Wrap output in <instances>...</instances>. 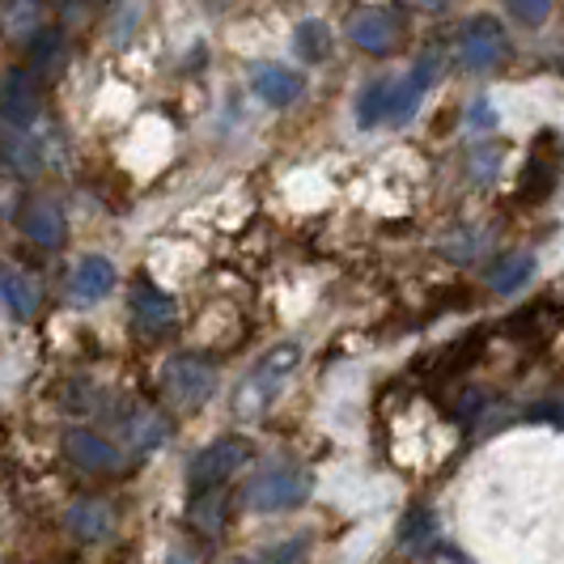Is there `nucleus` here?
<instances>
[{
    "instance_id": "nucleus-1",
    "label": "nucleus",
    "mask_w": 564,
    "mask_h": 564,
    "mask_svg": "<svg viewBox=\"0 0 564 564\" xmlns=\"http://www.w3.org/2000/svg\"><path fill=\"white\" fill-rule=\"evenodd\" d=\"M242 463H247V446H242L238 437H221V442L204 446V451L187 463V492H192V501L199 506L204 497H213Z\"/></svg>"
},
{
    "instance_id": "nucleus-2",
    "label": "nucleus",
    "mask_w": 564,
    "mask_h": 564,
    "mask_svg": "<svg viewBox=\"0 0 564 564\" xmlns=\"http://www.w3.org/2000/svg\"><path fill=\"white\" fill-rule=\"evenodd\" d=\"M297 357H302V348L297 344H281V348H272L259 366L251 369V378L242 382V395H238V412L242 416H254V412H263L276 391H281V382L297 369Z\"/></svg>"
},
{
    "instance_id": "nucleus-3",
    "label": "nucleus",
    "mask_w": 564,
    "mask_h": 564,
    "mask_svg": "<svg viewBox=\"0 0 564 564\" xmlns=\"http://www.w3.org/2000/svg\"><path fill=\"white\" fill-rule=\"evenodd\" d=\"M43 115V82L34 68H9L0 82V119L13 128H34Z\"/></svg>"
},
{
    "instance_id": "nucleus-4",
    "label": "nucleus",
    "mask_w": 564,
    "mask_h": 564,
    "mask_svg": "<svg viewBox=\"0 0 564 564\" xmlns=\"http://www.w3.org/2000/svg\"><path fill=\"white\" fill-rule=\"evenodd\" d=\"M509 52V39L501 22L497 18H471V22H463L458 30V59H463V68H471V73H484V68H492V64H501Z\"/></svg>"
},
{
    "instance_id": "nucleus-5",
    "label": "nucleus",
    "mask_w": 564,
    "mask_h": 564,
    "mask_svg": "<svg viewBox=\"0 0 564 564\" xmlns=\"http://www.w3.org/2000/svg\"><path fill=\"white\" fill-rule=\"evenodd\" d=\"M162 387H166L178 403L196 408V403H204V399L213 395L217 369L208 366L204 357H174V361H166V369H162Z\"/></svg>"
},
{
    "instance_id": "nucleus-6",
    "label": "nucleus",
    "mask_w": 564,
    "mask_h": 564,
    "mask_svg": "<svg viewBox=\"0 0 564 564\" xmlns=\"http://www.w3.org/2000/svg\"><path fill=\"white\" fill-rule=\"evenodd\" d=\"M547 144H552V132L539 137V144L531 149V162H527L522 178H518V199L522 204H543V199L556 192V183H561L564 153L561 149H547Z\"/></svg>"
},
{
    "instance_id": "nucleus-7",
    "label": "nucleus",
    "mask_w": 564,
    "mask_h": 564,
    "mask_svg": "<svg viewBox=\"0 0 564 564\" xmlns=\"http://www.w3.org/2000/svg\"><path fill=\"white\" fill-rule=\"evenodd\" d=\"M437 82V56H421L412 64L408 77H395L391 85V107H387V123H408L416 107H421L424 89Z\"/></svg>"
},
{
    "instance_id": "nucleus-8",
    "label": "nucleus",
    "mask_w": 564,
    "mask_h": 564,
    "mask_svg": "<svg viewBox=\"0 0 564 564\" xmlns=\"http://www.w3.org/2000/svg\"><path fill=\"white\" fill-rule=\"evenodd\" d=\"M128 306H132V318H137V327L141 332H149V336H162V332H170L174 327V297L170 293H162L153 281H137L132 284V297H128Z\"/></svg>"
},
{
    "instance_id": "nucleus-9",
    "label": "nucleus",
    "mask_w": 564,
    "mask_h": 564,
    "mask_svg": "<svg viewBox=\"0 0 564 564\" xmlns=\"http://www.w3.org/2000/svg\"><path fill=\"white\" fill-rule=\"evenodd\" d=\"M348 39L357 47H366L369 56H387L395 52L399 43V18L387 9H361L352 22H348Z\"/></svg>"
},
{
    "instance_id": "nucleus-10",
    "label": "nucleus",
    "mask_w": 564,
    "mask_h": 564,
    "mask_svg": "<svg viewBox=\"0 0 564 564\" xmlns=\"http://www.w3.org/2000/svg\"><path fill=\"white\" fill-rule=\"evenodd\" d=\"M302 488H306V480H302L293 467L276 463V467H268V471L254 476L247 497H251L254 509H281V506H293V501L302 497Z\"/></svg>"
},
{
    "instance_id": "nucleus-11",
    "label": "nucleus",
    "mask_w": 564,
    "mask_h": 564,
    "mask_svg": "<svg viewBox=\"0 0 564 564\" xmlns=\"http://www.w3.org/2000/svg\"><path fill=\"white\" fill-rule=\"evenodd\" d=\"M47 30V4L43 0H0V34L13 43H34Z\"/></svg>"
},
{
    "instance_id": "nucleus-12",
    "label": "nucleus",
    "mask_w": 564,
    "mask_h": 564,
    "mask_svg": "<svg viewBox=\"0 0 564 564\" xmlns=\"http://www.w3.org/2000/svg\"><path fill=\"white\" fill-rule=\"evenodd\" d=\"M251 89L268 107L284 111V107H293V102L302 98V77H297L293 68H284V64H254Z\"/></svg>"
},
{
    "instance_id": "nucleus-13",
    "label": "nucleus",
    "mask_w": 564,
    "mask_h": 564,
    "mask_svg": "<svg viewBox=\"0 0 564 564\" xmlns=\"http://www.w3.org/2000/svg\"><path fill=\"white\" fill-rule=\"evenodd\" d=\"M22 234L43 251L64 247V213H59L56 199H30L22 208Z\"/></svg>"
},
{
    "instance_id": "nucleus-14",
    "label": "nucleus",
    "mask_w": 564,
    "mask_h": 564,
    "mask_svg": "<svg viewBox=\"0 0 564 564\" xmlns=\"http://www.w3.org/2000/svg\"><path fill=\"white\" fill-rule=\"evenodd\" d=\"M64 451H68V458H73L77 467H85V471H115V467L123 463V454L115 451L107 437L89 433V429H68Z\"/></svg>"
},
{
    "instance_id": "nucleus-15",
    "label": "nucleus",
    "mask_w": 564,
    "mask_h": 564,
    "mask_svg": "<svg viewBox=\"0 0 564 564\" xmlns=\"http://www.w3.org/2000/svg\"><path fill=\"white\" fill-rule=\"evenodd\" d=\"M115 289V263L102 259V254H85L82 263L73 268V281H68V293L89 306V302H102L107 293Z\"/></svg>"
},
{
    "instance_id": "nucleus-16",
    "label": "nucleus",
    "mask_w": 564,
    "mask_h": 564,
    "mask_svg": "<svg viewBox=\"0 0 564 564\" xmlns=\"http://www.w3.org/2000/svg\"><path fill=\"white\" fill-rule=\"evenodd\" d=\"M0 162L13 166L18 174H39L43 170V153H39V144H34L26 128H13V123L0 119Z\"/></svg>"
},
{
    "instance_id": "nucleus-17",
    "label": "nucleus",
    "mask_w": 564,
    "mask_h": 564,
    "mask_svg": "<svg viewBox=\"0 0 564 564\" xmlns=\"http://www.w3.org/2000/svg\"><path fill=\"white\" fill-rule=\"evenodd\" d=\"M391 85H395V77H378V82H369L366 89L357 94V123H361V128H378V123H387Z\"/></svg>"
},
{
    "instance_id": "nucleus-18",
    "label": "nucleus",
    "mask_w": 564,
    "mask_h": 564,
    "mask_svg": "<svg viewBox=\"0 0 564 564\" xmlns=\"http://www.w3.org/2000/svg\"><path fill=\"white\" fill-rule=\"evenodd\" d=\"M0 302L13 311V318H30L39 297H34V284L18 272V268H0Z\"/></svg>"
},
{
    "instance_id": "nucleus-19",
    "label": "nucleus",
    "mask_w": 564,
    "mask_h": 564,
    "mask_svg": "<svg viewBox=\"0 0 564 564\" xmlns=\"http://www.w3.org/2000/svg\"><path fill=\"white\" fill-rule=\"evenodd\" d=\"M293 47H297V56L318 64V59L332 56V30L327 22H318V18H306L302 26L293 30Z\"/></svg>"
},
{
    "instance_id": "nucleus-20",
    "label": "nucleus",
    "mask_w": 564,
    "mask_h": 564,
    "mask_svg": "<svg viewBox=\"0 0 564 564\" xmlns=\"http://www.w3.org/2000/svg\"><path fill=\"white\" fill-rule=\"evenodd\" d=\"M68 527H73L82 539H102L107 535V527H111V513H107L102 506H94V501H82V506L68 509Z\"/></svg>"
},
{
    "instance_id": "nucleus-21",
    "label": "nucleus",
    "mask_w": 564,
    "mask_h": 564,
    "mask_svg": "<svg viewBox=\"0 0 564 564\" xmlns=\"http://www.w3.org/2000/svg\"><path fill=\"white\" fill-rule=\"evenodd\" d=\"M531 272H535V259H531V254H509V259H501V263L492 268V284H497L501 293H513L518 284L531 281Z\"/></svg>"
},
{
    "instance_id": "nucleus-22",
    "label": "nucleus",
    "mask_w": 564,
    "mask_h": 564,
    "mask_svg": "<svg viewBox=\"0 0 564 564\" xmlns=\"http://www.w3.org/2000/svg\"><path fill=\"white\" fill-rule=\"evenodd\" d=\"M30 47H34V73H39V77L52 73L59 59H64V39H59V30H43Z\"/></svg>"
},
{
    "instance_id": "nucleus-23",
    "label": "nucleus",
    "mask_w": 564,
    "mask_h": 564,
    "mask_svg": "<svg viewBox=\"0 0 564 564\" xmlns=\"http://www.w3.org/2000/svg\"><path fill=\"white\" fill-rule=\"evenodd\" d=\"M506 9L522 26H543L552 13V0H506Z\"/></svg>"
},
{
    "instance_id": "nucleus-24",
    "label": "nucleus",
    "mask_w": 564,
    "mask_h": 564,
    "mask_svg": "<svg viewBox=\"0 0 564 564\" xmlns=\"http://www.w3.org/2000/svg\"><path fill=\"white\" fill-rule=\"evenodd\" d=\"M471 170H476V178H480V183H488V178L501 170V149L480 144V149H476V158H471Z\"/></svg>"
},
{
    "instance_id": "nucleus-25",
    "label": "nucleus",
    "mask_w": 564,
    "mask_h": 564,
    "mask_svg": "<svg viewBox=\"0 0 564 564\" xmlns=\"http://www.w3.org/2000/svg\"><path fill=\"white\" fill-rule=\"evenodd\" d=\"M467 128H476V132H484V128H497V115H492V107H488L484 98H476V102H471V111H467Z\"/></svg>"
},
{
    "instance_id": "nucleus-26",
    "label": "nucleus",
    "mask_w": 564,
    "mask_h": 564,
    "mask_svg": "<svg viewBox=\"0 0 564 564\" xmlns=\"http://www.w3.org/2000/svg\"><path fill=\"white\" fill-rule=\"evenodd\" d=\"M416 4H429V9H437V4H442V0H416Z\"/></svg>"
}]
</instances>
